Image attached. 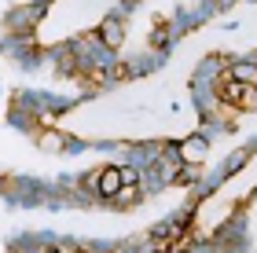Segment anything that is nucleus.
<instances>
[{
    "instance_id": "nucleus-1",
    "label": "nucleus",
    "mask_w": 257,
    "mask_h": 253,
    "mask_svg": "<svg viewBox=\"0 0 257 253\" xmlns=\"http://www.w3.org/2000/svg\"><path fill=\"white\" fill-rule=\"evenodd\" d=\"M224 96L242 110H257V88H250L246 81H228L224 85Z\"/></svg>"
},
{
    "instance_id": "nucleus-2",
    "label": "nucleus",
    "mask_w": 257,
    "mask_h": 253,
    "mask_svg": "<svg viewBox=\"0 0 257 253\" xmlns=\"http://www.w3.org/2000/svg\"><path fill=\"white\" fill-rule=\"evenodd\" d=\"M88 183H99L96 191H103V194H118L121 191V169H99V172H92L88 176Z\"/></svg>"
},
{
    "instance_id": "nucleus-3",
    "label": "nucleus",
    "mask_w": 257,
    "mask_h": 253,
    "mask_svg": "<svg viewBox=\"0 0 257 253\" xmlns=\"http://www.w3.org/2000/svg\"><path fill=\"white\" fill-rule=\"evenodd\" d=\"M103 37H107V44H110V48H118V44H121V26H118V22H103Z\"/></svg>"
}]
</instances>
